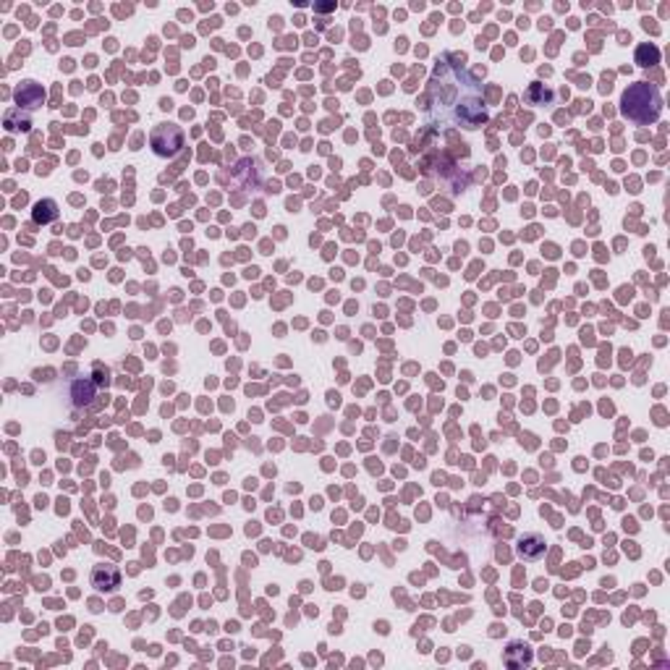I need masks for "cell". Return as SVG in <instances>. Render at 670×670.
<instances>
[{"instance_id":"1","label":"cell","mask_w":670,"mask_h":670,"mask_svg":"<svg viewBox=\"0 0 670 670\" xmlns=\"http://www.w3.org/2000/svg\"><path fill=\"white\" fill-rule=\"evenodd\" d=\"M424 111L432 126L438 129H469L474 131L490 120L482 94V84L464 63V56L445 53L435 61V68L427 82Z\"/></svg>"},{"instance_id":"2","label":"cell","mask_w":670,"mask_h":670,"mask_svg":"<svg viewBox=\"0 0 670 670\" xmlns=\"http://www.w3.org/2000/svg\"><path fill=\"white\" fill-rule=\"evenodd\" d=\"M621 113L626 118H631L633 123L650 126L660 118L662 113V97L660 89L650 82H636L621 97Z\"/></svg>"},{"instance_id":"3","label":"cell","mask_w":670,"mask_h":670,"mask_svg":"<svg viewBox=\"0 0 670 670\" xmlns=\"http://www.w3.org/2000/svg\"><path fill=\"white\" fill-rule=\"evenodd\" d=\"M149 144H152V149H155V155L173 157L181 152V147H184V131L178 129L175 123H160V126L152 129Z\"/></svg>"},{"instance_id":"4","label":"cell","mask_w":670,"mask_h":670,"mask_svg":"<svg viewBox=\"0 0 670 670\" xmlns=\"http://www.w3.org/2000/svg\"><path fill=\"white\" fill-rule=\"evenodd\" d=\"M89 581H92V587L97 589V592H113V589L120 584V573L116 566H105V563H100V566H94L92 569Z\"/></svg>"},{"instance_id":"5","label":"cell","mask_w":670,"mask_h":670,"mask_svg":"<svg viewBox=\"0 0 670 670\" xmlns=\"http://www.w3.org/2000/svg\"><path fill=\"white\" fill-rule=\"evenodd\" d=\"M94 398H97V387H94L92 380H87V377L74 380V385H71V404H74L76 409L92 406Z\"/></svg>"},{"instance_id":"6","label":"cell","mask_w":670,"mask_h":670,"mask_svg":"<svg viewBox=\"0 0 670 670\" xmlns=\"http://www.w3.org/2000/svg\"><path fill=\"white\" fill-rule=\"evenodd\" d=\"M42 97H45V94H42L37 82H24L19 89H16V102L24 105V108H29V111L39 108V105H42Z\"/></svg>"},{"instance_id":"7","label":"cell","mask_w":670,"mask_h":670,"mask_svg":"<svg viewBox=\"0 0 670 670\" xmlns=\"http://www.w3.org/2000/svg\"><path fill=\"white\" fill-rule=\"evenodd\" d=\"M545 540L542 537H537V534H529V537H523L521 540V545H519V552H521L523 558H529V560H537V558H542L545 555Z\"/></svg>"},{"instance_id":"8","label":"cell","mask_w":670,"mask_h":670,"mask_svg":"<svg viewBox=\"0 0 670 670\" xmlns=\"http://www.w3.org/2000/svg\"><path fill=\"white\" fill-rule=\"evenodd\" d=\"M32 218H35V223H42V225H47V223L58 221V204L53 202V199H42V202L35 204V210H32Z\"/></svg>"},{"instance_id":"9","label":"cell","mask_w":670,"mask_h":670,"mask_svg":"<svg viewBox=\"0 0 670 670\" xmlns=\"http://www.w3.org/2000/svg\"><path fill=\"white\" fill-rule=\"evenodd\" d=\"M550 100H552V92L545 89L542 84H532L529 92H526V102H529V105H545V102H550Z\"/></svg>"},{"instance_id":"10","label":"cell","mask_w":670,"mask_h":670,"mask_svg":"<svg viewBox=\"0 0 670 670\" xmlns=\"http://www.w3.org/2000/svg\"><path fill=\"white\" fill-rule=\"evenodd\" d=\"M636 61H639V66H652L660 61V50L652 45H642L639 47V53H636Z\"/></svg>"}]
</instances>
